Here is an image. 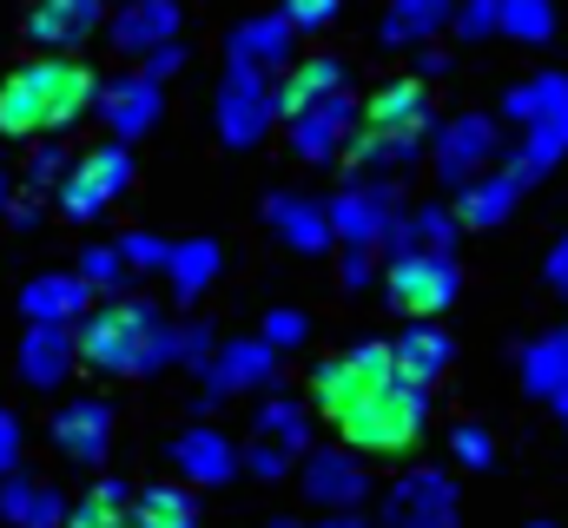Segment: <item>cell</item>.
<instances>
[{
	"label": "cell",
	"instance_id": "obj_37",
	"mask_svg": "<svg viewBox=\"0 0 568 528\" xmlns=\"http://www.w3.org/2000/svg\"><path fill=\"white\" fill-rule=\"evenodd\" d=\"M67 165H73V159L60 152V139H40V145L27 152V172H20V179H27V192H40V199H47V192H60Z\"/></svg>",
	"mask_w": 568,
	"mask_h": 528
},
{
	"label": "cell",
	"instance_id": "obj_10",
	"mask_svg": "<svg viewBox=\"0 0 568 528\" xmlns=\"http://www.w3.org/2000/svg\"><path fill=\"white\" fill-rule=\"evenodd\" d=\"M377 528H463V496L449 469H404L384 489Z\"/></svg>",
	"mask_w": 568,
	"mask_h": 528
},
{
	"label": "cell",
	"instance_id": "obj_31",
	"mask_svg": "<svg viewBox=\"0 0 568 528\" xmlns=\"http://www.w3.org/2000/svg\"><path fill=\"white\" fill-rule=\"evenodd\" d=\"M523 390L542 396V403L568 396V331H549V337L523 344Z\"/></svg>",
	"mask_w": 568,
	"mask_h": 528
},
{
	"label": "cell",
	"instance_id": "obj_2",
	"mask_svg": "<svg viewBox=\"0 0 568 528\" xmlns=\"http://www.w3.org/2000/svg\"><path fill=\"white\" fill-rule=\"evenodd\" d=\"M80 364L93 377H120V384H140L159 370H179V317L152 297H106L93 304L80 324Z\"/></svg>",
	"mask_w": 568,
	"mask_h": 528
},
{
	"label": "cell",
	"instance_id": "obj_21",
	"mask_svg": "<svg viewBox=\"0 0 568 528\" xmlns=\"http://www.w3.org/2000/svg\"><path fill=\"white\" fill-rule=\"evenodd\" d=\"M297 60V27L284 13H252L225 33V67H252V73H284Z\"/></svg>",
	"mask_w": 568,
	"mask_h": 528
},
{
	"label": "cell",
	"instance_id": "obj_48",
	"mask_svg": "<svg viewBox=\"0 0 568 528\" xmlns=\"http://www.w3.org/2000/svg\"><path fill=\"white\" fill-rule=\"evenodd\" d=\"M7 225H13L20 238H33V232L47 225V212H40V192H27V199H13V205H7Z\"/></svg>",
	"mask_w": 568,
	"mask_h": 528
},
{
	"label": "cell",
	"instance_id": "obj_8",
	"mask_svg": "<svg viewBox=\"0 0 568 528\" xmlns=\"http://www.w3.org/2000/svg\"><path fill=\"white\" fill-rule=\"evenodd\" d=\"M278 357L258 331L252 337H225L219 351H212V364L199 370V416L205 409H219V403H232V396H265L278 390Z\"/></svg>",
	"mask_w": 568,
	"mask_h": 528
},
{
	"label": "cell",
	"instance_id": "obj_6",
	"mask_svg": "<svg viewBox=\"0 0 568 528\" xmlns=\"http://www.w3.org/2000/svg\"><path fill=\"white\" fill-rule=\"evenodd\" d=\"M212 126L232 152H258L284 126L278 113V73H252V67H225L219 93H212Z\"/></svg>",
	"mask_w": 568,
	"mask_h": 528
},
{
	"label": "cell",
	"instance_id": "obj_17",
	"mask_svg": "<svg viewBox=\"0 0 568 528\" xmlns=\"http://www.w3.org/2000/svg\"><path fill=\"white\" fill-rule=\"evenodd\" d=\"M106 13H113V0H33L20 33L33 53H80L106 27Z\"/></svg>",
	"mask_w": 568,
	"mask_h": 528
},
{
	"label": "cell",
	"instance_id": "obj_20",
	"mask_svg": "<svg viewBox=\"0 0 568 528\" xmlns=\"http://www.w3.org/2000/svg\"><path fill=\"white\" fill-rule=\"evenodd\" d=\"M364 126L390 132V139H429L436 132V100H429V80H384L371 100H364Z\"/></svg>",
	"mask_w": 568,
	"mask_h": 528
},
{
	"label": "cell",
	"instance_id": "obj_18",
	"mask_svg": "<svg viewBox=\"0 0 568 528\" xmlns=\"http://www.w3.org/2000/svg\"><path fill=\"white\" fill-rule=\"evenodd\" d=\"M73 370H80V331H73V324H27V331H20L13 377L33 396H53Z\"/></svg>",
	"mask_w": 568,
	"mask_h": 528
},
{
	"label": "cell",
	"instance_id": "obj_12",
	"mask_svg": "<svg viewBox=\"0 0 568 528\" xmlns=\"http://www.w3.org/2000/svg\"><path fill=\"white\" fill-rule=\"evenodd\" d=\"M357 126H364V100L344 87V93L304 106L297 120H284V139H291V159H304V165H344Z\"/></svg>",
	"mask_w": 568,
	"mask_h": 528
},
{
	"label": "cell",
	"instance_id": "obj_16",
	"mask_svg": "<svg viewBox=\"0 0 568 528\" xmlns=\"http://www.w3.org/2000/svg\"><path fill=\"white\" fill-rule=\"evenodd\" d=\"M165 463H172V476H179L185 489H225V483L245 469L239 443H232L225 429H212V423H192V429H179V436L165 443Z\"/></svg>",
	"mask_w": 568,
	"mask_h": 528
},
{
	"label": "cell",
	"instance_id": "obj_27",
	"mask_svg": "<svg viewBox=\"0 0 568 528\" xmlns=\"http://www.w3.org/2000/svg\"><path fill=\"white\" fill-rule=\"evenodd\" d=\"M449 20H456V0H390L384 20H377V40L397 47V53H417V47H429Z\"/></svg>",
	"mask_w": 568,
	"mask_h": 528
},
{
	"label": "cell",
	"instance_id": "obj_7",
	"mask_svg": "<svg viewBox=\"0 0 568 528\" xmlns=\"http://www.w3.org/2000/svg\"><path fill=\"white\" fill-rule=\"evenodd\" d=\"M384 297L404 317H443L463 297V264H456V252H390L384 258Z\"/></svg>",
	"mask_w": 568,
	"mask_h": 528
},
{
	"label": "cell",
	"instance_id": "obj_34",
	"mask_svg": "<svg viewBox=\"0 0 568 528\" xmlns=\"http://www.w3.org/2000/svg\"><path fill=\"white\" fill-rule=\"evenodd\" d=\"M133 502H140V489L133 483H120V476H100L73 509H67V528H126L133 516Z\"/></svg>",
	"mask_w": 568,
	"mask_h": 528
},
{
	"label": "cell",
	"instance_id": "obj_53",
	"mask_svg": "<svg viewBox=\"0 0 568 528\" xmlns=\"http://www.w3.org/2000/svg\"><path fill=\"white\" fill-rule=\"evenodd\" d=\"M265 528H304V522H291V516H278V522H265Z\"/></svg>",
	"mask_w": 568,
	"mask_h": 528
},
{
	"label": "cell",
	"instance_id": "obj_50",
	"mask_svg": "<svg viewBox=\"0 0 568 528\" xmlns=\"http://www.w3.org/2000/svg\"><path fill=\"white\" fill-rule=\"evenodd\" d=\"M443 73H449V53H443L436 40H429V47H417V80H443Z\"/></svg>",
	"mask_w": 568,
	"mask_h": 528
},
{
	"label": "cell",
	"instance_id": "obj_30",
	"mask_svg": "<svg viewBox=\"0 0 568 528\" xmlns=\"http://www.w3.org/2000/svg\"><path fill=\"white\" fill-rule=\"evenodd\" d=\"M456 205H404L390 252H456Z\"/></svg>",
	"mask_w": 568,
	"mask_h": 528
},
{
	"label": "cell",
	"instance_id": "obj_35",
	"mask_svg": "<svg viewBox=\"0 0 568 528\" xmlns=\"http://www.w3.org/2000/svg\"><path fill=\"white\" fill-rule=\"evenodd\" d=\"M556 27H562L556 0H503V20H496V33L516 40V47H549Z\"/></svg>",
	"mask_w": 568,
	"mask_h": 528
},
{
	"label": "cell",
	"instance_id": "obj_22",
	"mask_svg": "<svg viewBox=\"0 0 568 528\" xmlns=\"http://www.w3.org/2000/svg\"><path fill=\"white\" fill-rule=\"evenodd\" d=\"M179 27H185V7H179V0H126V7L106 13V40H113V53H126V60H145L152 47L179 40Z\"/></svg>",
	"mask_w": 568,
	"mask_h": 528
},
{
	"label": "cell",
	"instance_id": "obj_51",
	"mask_svg": "<svg viewBox=\"0 0 568 528\" xmlns=\"http://www.w3.org/2000/svg\"><path fill=\"white\" fill-rule=\"evenodd\" d=\"M317 528H377V522H364V509H337V516H324Z\"/></svg>",
	"mask_w": 568,
	"mask_h": 528
},
{
	"label": "cell",
	"instance_id": "obj_33",
	"mask_svg": "<svg viewBox=\"0 0 568 528\" xmlns=\"http://www.w3.org/2000/svg\"><path fill=\"white\" fill-rule=\"evenodd\" d=\"M126 528H199V489H185V483H152V489H140Z\"/></svg>",
	"mask_w": 568,
	"mask_h": 528
},
{
	"label": "cell",
	"instance_id": "obj_52",
	"mask_svg": "<svg viewBox=\"0 0 568 528\" xmlns=\"http://www.w3.org/2000/svg\"><path fill=\"white\" fill-rule=\"evenodd\" d=\"M7 205H13V179H7V165H0V219H7Z\"/></svg>",
	"mask_w": 568,
	"mask_h": 528
},
{
	"label": "cell",
	"instance_id": "obj_28",
	"mask_svg": "<svg viewBox=\"0 0 568 528\" xmlns=\"http://www.w3.org/2000/svg\"><path fill=\"white\" fill-rule=\"evenodd\" d=\"M390 351H397V364L417 377V384H443L449 377V364H456V344H449V331L443 324H429V317H410L397 337H390Z\"/></svg>",
	"mask_w": 568,
	"mask_h": 528
},
{
	"label": "cell",
	"instance_id": "obj_25",
	"mask_svg": "<svg viewBox=\"0 0 568 528\" xmlns=\"http://www.w3.org/2000/svg\"><path fill=\"white\" fill-rule=\"evenodd\" d=\"M67 509L73 502L47 476H27V469L0 476V522L7 528H67Z\"/></svg>",
	"mask_w": 568,
	"mask_h": 528
},
{
	"label": "cell",
	"instance_id": "obj_23",
	"mask_svg": "<svg viewBox=\"0 0 568 528\" xmlns=\"http://www.w3.org/2000/svg\"><path fill=\"white\" fill-rule=\"evenodd\" d=\"M93 284L80 277V271H40V277H27V291H20V317L27 324H80L87 311H93Z\"/></svg>",
	"mask_w": 568,
	"mask_h": 528
},
{
	"label": "cell",
	"instance_id": "obj_44",
	"mask_svg": "<svg viewBox=\"0 0 568 528\" xmlns=\"http://www.w3.org/2000/svg\"><path fill=\"white\" fill-rule=\"evenodd\" d=\"M278 13L291 20V27H297V33H324V27H337L344 0H284Z\"/></svg>",
	"mask_w": 568,
	"mask_h": 528
},
{
	"label": "cell",
	"instance_id": "obj_38",
	"mask_svg": "<svg viewBox=\"0 0 568 528\" xmlns=\"http://www.w3.org/2000/svg\"><path fill=\"white\" fill-rule=\"evenodd\" d=\"M239 456H245V476H258V483H284V476L297 469V449H284L272 436H252Z\"/></svg>",
	"mask_w": 568,
	"mask_h": 528
},
{
	"label": "cell",
	"instance_id": "obj_45",
	"mask_svg": "<svg viewBox=\"0 0 568 528\" xmlns=\"http://www.w3.org/2000/svg\"><path fill=\"white\" fill-rule=\"evenodd\" d=\"M337 284H344V291H371V284H384V264H377V252H344V264H337Z\"/></svg>",
	"mask_w": 568,
	"mask_h": 528
},
{
	"label": "cell",
	"instance_id": "obj_11",
	"mask_svg": "<svg viewBox=\"0 0 568 528\" xmlns=\"http://www.w3.org/2000/svg\"><path fill=\"white\" fill-rule=\"evenodd\" d=\"M496 152H503V132H496L489 113H456V120H443V126L429 132V172L449 192H463L469 179H483L496 165Z\"/></svg>",
	"mask_w": 568,
	"mask_h": 528
},
{
	"label": "cell",
	"instance_id": "obj_13",
	"mask_svg": "<svg viewBox=\"0 0 568 528\" xmlns=\"http://www.w3.org/2000/svg\"><path fill=\"white\" fill-rule=\"evenodd\" d=\"M297 489H304L311 509L337 516V509H364L371 476H364V456L351 443H324V449H304L297 456Z\"/></svg>",
	"mask_w": 568,
	"mask_h": 528
},
{
	"label": "cell",
	"instance_id": "obj_14",
	"mask_svg": "<svg viewBox=\"0 0 568 528\" xmlns=\"http://www.w3.org/2000/svg\"><path fill=\"white\" fill-rule=\"evenodd\" d=\"M113 429H120V416H113L106 396H67V403L53 409V423H47V443H53L73 469H106Z\"/></svg>",
	"mask_w": 568,
	"mask_h": 528
},
{
	"label": "cell",
	"instance_id": "obj_41",
	"mask_svg": "<svg viewBox=\"0 0 568 528\" xmlns=\"http://www.w3.org/2000/svg\"><path fill=\"white\" fill-rule=\"evenodd\" d=\"M449 456H456L463 469H489V463H496V436H489L483 423H456V429H449Z\"/></svg>",
	"mask_w": 568,
	"mask_h": 528
},
{
	"label": "cell",
	"instance_id": "obj_43",
	"mask_svg": "<svg viewBox=\"0 0 568 528\" xmlns=\"http://www.w3.org/2000/svg\"><path fill=\"white\" fill-rule=\"evenodd\" d=\"M120 252H126V264H133V271H159V277H165V258H172V238H159V232H145V225H133V232L120 238Z\"/></svg>",
	"mask_w": 568,
	"mask_h": 528
},
{
	"label": "cell",
	"instance_id": "obj_39",
	"mask_svg": "<svg viewBox=\"0 0 568 528\" xmlns=\"http://www.w3.org/2000/svg\"><path fill=\"white\" fill-rule=\"evenodd\" d=\"M258 337H265L272 351H297V344H311V317H304L297 304H278V311L258 317Z\"/></svg>",
	"mask_w": 568,
	"mask_h": 528
},
{
	"label": "cell",
	"instance_id": "obj_47",
	"mask_svg": "<svg viewBox=\"0 0 568 528\" xmlns=\"http://www.w3.org/2000/svg\"><path fill=\"white\" fill-rule=\"evenodd\" d=\"M133 67H140V73H152V80H172V73L185 67V47H179V40H165V47H152V53H145V60H133Z\"/></svg>",
	"mask_w": 568,
	"mask_h": 528
},
{
	"label": "cell",
	"instance_id": "obj_5",
	"mask_svg": "<svg viewBox=\"0 0 568 528\" xmlns=\"http://www.w3.org/2000/svg\"><path fill=\"white\" fill-rule=\"evenodd\" d=\"M133 179H140L133 145L106 139V145H93V152H80V159L67 165V179H60L53 205H60V219H67V225H93V219H106V212L133 192Z\"/></svg>",
	"mask_w": 568,
	"mask_h": 528
},
{
	"label": "cell",
	"instance_id": "obj_9",
	"mask_svg": "<svg viewBox=\"0 0 568 528\" xmlns=\"http://www.w3.org/2000/svg\"><path fill=\"white\" fill-rule=\"evenodd\" d=\"M397 219H404V192L390 179H357L331 199V232L344 252H390Z\"/></svg>",
	"mask_w": 568,
	"mask_h": 528
},
{
	"label": "cell",
	"instance_id": "obj_32",
	"mask_svg": "<svg viewBox=\"0 0 568 528\" xmlns=\"http://www.w3.org/2000/svg\"><path fill=\"white\" fill-rule=\"evenodd\" d=\"M252 436H272L284 449H311V403L304 396H284V390H265L258 396V416H252Z\"/></svg>",
	"mask_w": 568,
	"mask_h": 528
},
{
	"label": "cell",
	"instance_id": "obj_15",
	"mask_svg": "<svg viewBox=\"0 0 568 528\" xmlns=\"http://www.w3.org/2000/svg\"><path fill=\"white\" fill-rule=\"evenodd\" d=\"M93 113H100V126L113 132L120 145H133V139H145V132L165 120V80H152V73H140V67H126V73L100 80Z\"/></svg>",
	"mask_w": 568,
	"mask_h": 528
},
{
	"label": "cell",
	"instance_id": "obj_55",
	"mask_svg": "<svg viewBox=\"0 0 568 528\" xmlns=\"http://www.w3.org/2000/svg\"><path fill=\"white\" fill-rule=\"evenodd\" d=\"M529 528H556V522H529Z\"/></svg>",
	"mask_w": 568,
	"mask_h": 528
},
{
	"label": "cell",
	"instance_id": "obj_29",
	"mask_svg": "<svg viewBox=\"0 0 568 528\" xmlns=\"http://www.w3.org/2000/svg\"><path fill=\"white\" fill-rule=\"evenodd\" d=\"M219 271H225L219 238H179L172 258H165V291H172L179 304H199V297L219 284Z\"/></svg>",
	"mask_w": 568,
	"mask_h": 528
},
{
	"label": "cell",
	"instance_id": "obj_40",
	"mask_svg": "<svg viewBox=\"0 0 568 528\" xmlns=\"http://www.w3.org/2000/svg\"><path fill=\"white\" fill-rule=\"evenodd\" d=\"M212 351H219V331H212L205 317H185V324H179V370L199 377V370L212 364Z\"/></svg>",
	"mask_w": 568,
	"mask_h": 528
},
{
	"label": "cell",
	"instance_id": "obj_36",
	"mask_svg": "<svg viewBox=\"0 0 568 528\" xmlns=\"http://www.w3.org/2000/svg\"><path fill=\"white\" fill-rule=\"evenodd\" d=\"M73 271H80V277L93 284V291H106V297H126V284L140 277V271L126 264V252H120V238H113V245H87Z\"/></svg>",
	"mask_w": 568,
	"mask_h": 528
},
{
	"label": "cell",
	"instance_id": "obj_46",
	"mask_svg": "<svg viewBox=\"0 0 568 528\" xmlns=\"http://www.w3.org/2000/svg\"><path fill=\"white\" fill-rule=\"evenodd\" d=\"M20 449H27V429H20V416H13V409H0V476H13V469H20Z\"/></svg>",
	"mask_w": 568,
	"mask_h": 528
},
{
	"label": "cell",
	"instance_id": "obj_1",
	"mask_svg": "<svg viewBox=\"0 0 568 528\" xmlns=\"http://www.w3.org/2000/svg\"><path fill=\"white\" fill-rule=\"evenodd\" d=\"M311 409L357 456H410L429 429V384H417L390 344L364 337L311 370Z\"/></svg>",
	"mask_w": 568,
	"mask_h": 528
},
{
	"label": "cell",
	"instance_id": "obj_24",
	"mask_svg": "<svg viewBox=\"0 0 568 528\" xmlns=\"http://www.w3.org/2000/svg\"><path fill=\"white\" fill-rule=\"evenodd\" d=\"M529 185L509 172V165H489L483 179H469L463 192H456V225L463 232H496L503 219H516V199H523Z\"/></svg>",
	"mask_w": 568,
	"mask_h": 528
},
{
	"label": "cell",
	"instance_id": "obj_4",
	"mask_svg": "<svg viewBox=\"0 0 568 528\" xmlns=\"http://www.w3.org/2000/svg\"><path fill=\"white\" fill-rule=\"evenodd\" d=\"M503 120L516 126V152H509V172L523 185L549 179L556 165L568 159V73L542 67L529 80H516L503 93Z\"/></svg>",
	"mask_w": 568,
	"mask_h": 528
},
{
	"label": "cell",
	"instance_id": "obj_49",
	"mask_svg": "<svg viewBox=\"0 0 568 528\" xmlns=\"http://www.w3.org/2000/svg\"><path fill=\"white\" fill-rule=\"evenodd\" d=\"M542 277H549V291H562L568 297V232L549 245V258H542Z\"/></svg>",
	"mask_w": 568,
	"mask_h": 528
},
{
	"label": "cell",
	"instance_id": "obj_3",
	"mask_svg": "<svg viewBox=\"0 0 568 528\" xmlns=\"http://www.w3.org/2000/svg\"><path fill=\"white\" fill-rule=\"evenodd\" d=\"M100 73L73 53H33L0 80V132L7 139H60L93 113Z\"/></svg>",
	"mask_w": 568,
	"mask_h": 528
},
{
	"label": "cell",
	"instance_id": "obj_42",
	"mask_svg": "<svg viewBox=\"0 0 568 528\" xmlns=\"http://www.w3.org/2000/svg\"><path fill=\"white\" fill-rule=\"evenodd\" d=\"M496 20H503V0H456L449 33L456 40H496Z\"/></svg>",
	"mask_w": 568,
	"mask_h": 528
},
{
	"label": "cell",
	"instance_id": "obj_26",
	"mask_svg": "<svg viewBox=\"0 0 568 528\" xmlns=\"http://www.w3.org/2000/svg\"><path fill=\"white\" fill-rule=\"evenodd\" d=\"M351 87V67L337 60V53H311V60H291L278 73V113L284 120H297L304 106H317V100H331V93H344Z\"/></svg>",
	"mask_w": 568,
	"mask_h": 528
},
{
	"label": "cell",
	"instance_id": "obj_54",
	"mask_svg": "<svg viewBox=\"0 0 568 528\" xmlns=\"http://www.w3.org/2000/svg\"><path fill=\"white\" fill-rule=\"evenodd\" d=\"M556 409H562V429H568V396H562V403H556Z\"/></svg>",
	"mask_w": 568,
	"mask_h": 528
},
{
	"label": "cell",
	"instance_id": "obj_19",
	"mask_svg": "<svg viewBox=\"0 0 568 528\" xmlns=\"http://www.w3.org/2000/svg\"><path fill=\"white\" fill-rule=\"evenodd\" d=\"M265 225H272V238H278L284 252H297V258H324L337 245L331 199H311V192H272L265 199Z\"/></svg>",
	"mask_w": 568,
	"mask_h": 528
}]
</instances>
